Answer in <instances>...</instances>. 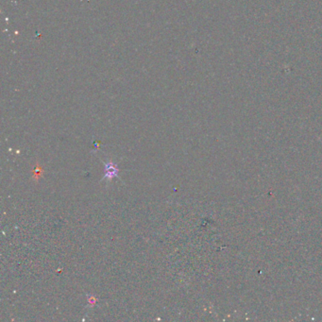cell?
I'll return each instance as SVG.
<instances>
[{
	"instance_id": "obj_1",
	"label": "cell",
	"mask_w": 322,
	"mask_h": 322,
	"mask_svg": "<svg viewBox=\"0 0 322 322\" xmlns=\"http://www.w3.org/2000/svg\"><path fill=\"white\" fill-rule=\"evenodd\" d=\"M104 176H103V180L106 181H111L114 178H117L118 177V167L117 164L112 162V161H106L104 162Z\"/></svg>"
}]
</instances>
